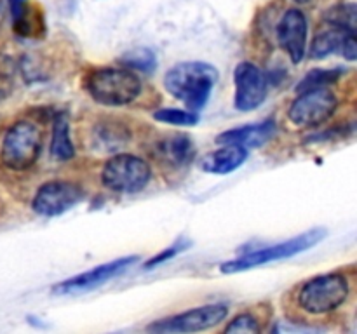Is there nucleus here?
<instances>
[{
	"mask_svg": "<svg viewBox=\"0 0 357 334\" xmlns=\"http://www.w3.org/2000/svg\"><path fill=\"white\" fill-rule=\"evenodd\" d=\"M296 3H307V2H310V0H295Z\"/></svg>",
	"mask_w": 357,
	"mask_h": 334,
	"instance_id": "a878e982",
	"label": "nucleus"
},
{
	"mask_svg": "<svg viewBox=\"0 0 357 334\" xmlns=\"http://www.w3.org/2000/svg\"><path fill=\"white\" fill-rule=\"evenodd\" d=\"M234 106L239 111H253L265 103L271 89V75L251 61H243L234 70Z\"/></svg>",
	"mask_w": 357,
	"mask_h": 334,
	"instance_id": "9d476101",
	"label": "nucleus"
},
{
	"mask_svg": "<svg viewBox=\"0 0 357 334\" xmlns=\"http://www.w3.org/2000/svg\"><path fill=\"white\" fill-rule=\"evenodd\" d=\"M153 120L162 122L169 125H197L201 117L195 111L187 110V108H159L153 111Z\"/></svg>",
	"mask_w": 357,
	"mask_h": 334,
	"instance_id": "5701e85b",
	"label": "nucleus"
},
{
	"mask_svg": "<svg viewBox=\"0 0 357 334\" xmlns=\"http://www.w3.org/2000/svg\"><path fill=\"white\" fill-rule=\"evenodd\" d=\"M331 54H340L347 61L357 59V38L356 31L342 30L331 26L316 35L310 45V56L314 59H324Z\"/></svg>",
	"mask_w": 357,
	"mask_h": 334,
	"instance_id": "ddd939ff",
	"label": "nucleus"
},
{
	"mask_svg": "<svg viewBox=\"0 0 357 334\" xmlns=\"http://www.w3.org/2000/svg\"><path fill=\"white\" fill-rule=\"evenodd\" d=\"M229 315V305L225 303H209L185 310L173 317L159 319L146 326L150 333H201L222 324Z\"/></svg>",
	"mask_w": 357,
	"mask_h": 334,
	"instance_id": "6e6552de",
	"label": "nucleus"
},
{
	"mask_svg": "<svg viewBox=\"0 0 357 334\" xmlns=\"http://www.w3.org/2000/svg\"><path fill=\"white\" fill-rule=\"evenodd\" d=\"M248 157H250V153L243 146L222 145V148L206 153L204 159L201 160V169L204 173L225 176V174L239 169L246 162Z\"/></svg>",
	"mask_w": 357,
	"mask_h": 334,
	"instance_id": "dca6fc26",
	"label": "nucleus"
},
{
	"mask_svg": "<svg viewBox=\"0 0 357 334\" xmlns=\"http://www.w3.org/2000/svg\"><path fill=\"white\" fill-rule=\"evenodd\" d=\"M152 180V167L135 153H114L101 169V183L107 190L121 195L139 193Z\"/></svg>",
	"mask_w": 357,
	"mask_h": 334,
	"instance_id": "423d86ee",
	"label": "nucleus"
},
{
	"mask_svg": "<svg viewBox=\"0 0 357 334\" xmlns=\"http://www.w3.org/2000/svg\"><path fill=\"white\" fill-rule=\"evenodd\" d=\"M49 152L56 160H72L75 157L72 136H70V117L66 111H56L52 117V134Z\"/></svg>",
	"mask_w": 357,
	"mask_h": 334,
	"instance_id": "a211bd4d",
	"label": "nucleus"
},
{
	"mask_svg": "<svg viewBox=\"0 0 357 334\" xmlns=\"http://www.w3.org/2000/svg\"><path fill=\"white\" fill-rule=\"evenodd\" d=\"M324 21L330 26L342 28V30L356 31V21H357V6L354 2H345L333 6L324 13Z\"/></svg>",
	"mask_w": 357,
	"mask_h": 334,
	"instance_id": "4be33fe9",
	"label": "nucleus"
},
{
	"mask_svg": "<svg viewBox=\"0 0 357 334\" xmlns=\"http://www.w3.org/2000/svg\"><path fill=\"white\" fill-rule=\"evenodd\" d=\"M119 63H121L122 66H126V68L132 70V72L153 73L157 68V56L152 49L136 47L124 52V54L119 58Z\"/></svg>",
	"mask_w": 357,
	"mask_h": 334,
	"instance_id": "aec40b11",
	"label": "nucleus"
},
{
	"mask_svg": "<svg viewBox=\"0 0 357 334\" xmlns=\"http://www.w3.org/2000/svg\"><path fill=\"white\" fill-rule=\"evenodd\" d=\"M261 331L260 320H258L257 315H253L251 312H243L239 315L234 317L229 324L225 326L223 333H251L258 334Z\"/></svg>",
	"mask_w": 357,
	"mask_h": 334,
	"instance_id": "b1692460",
	"label": "nucleus"
},
{
	"mask_svg": "<svg viewBox=\"0 0 357 334\" xmlns=\"http://www.w3.org/2000/svg\"><path fill=\"white\" fill-rule=\"evenodd\" d=\"M84 89L101 106L121 108L135 103L143 90L142 79L126 66H105L87 73Z\"/></svg>",
	"mask_w": 357,
	"mask_h": 334,
	"instance_id": "f03ea898",
	"label": "nucleus"
},
{
	"mask_svg": "<svg viewBox=\"0 0 357 334\" xmlns=\"http://www.w3.org/2000/svg\"><path fill=\"white\" fill-rule=\"evenodd\" d=\"M13 26L14 31L21 37H40L45 31L44 16L42 13H38L37 6L30 3L28 0L20 14L13 17Z\"/></svg>",
	"mask_w": 357,
	"mask_h": 334,
	"instance_id": "6ab92c4d",
	"label": "nucleus"
},
{
	"mask_svg": "<svg viewBox=\"0 0 357 334\" xmlns=\"http://www.w3.org/2000/svg\"><path fill=\"white\" fill-rule=\"evenodd\" d=\"M278 132V124L274 118H265L258 124L241 125V127L229 129L216 136V145H237L243 148H260L265 143L271 141Z\"/></svg>",
	"mask_w": 357,
	"mask_h": 334,
	"instance_id": "2eb2a0df",
	"label": "nucleus"
},
{
	"mask_svg": "<svg viewBox=\"0 0 357 334\" xmlns=\"http://www.w3.org/2000/svg\"><path fill=\"white\" fill-rule=\"evenodd\" d=\"M345 73V68H314L300 80L296 86V94L303 90L316 89V87H330L331 84H337Z\"/></svg>",
	"mask_w": 357,
	"mask_h": 334,
	"instance_id": "412c9836",
	"label": "nucleus"
},
{
	"mask_svg": "<svg viewBox=\"0 0 357 334\" xmlns=\"http://www.w3.org/2000/svg\"><path fill=\"white\" fill-rule=\"evenodd\" d=\"M42 152V132L30 120H17L2 136L0 162L6 169L23 173L37 164Z\"/></svg>",
	"mask_w": 357,
	"mask_h": 334,
	"instance_id": "39448f33",
	"label": "nucleus"
},
{
	"mask_svg": "<svg viewBox=\"0 0 357 334\" xmlns=\"http://www.w3.org/2000/svg\"><path fill=\"white\" fill-rule=\"evenodd\" d=\"M351 294V284L344 273L316 275L303 282L296 291V306L307 315L319 317L335 312L347 301Z\"/></svg>",
	"mask_w": 357,
	"mask_h": 334,
	"instance_id": "20e7f679",
	"label": "nucleus"
},
{
	"mask_svg": "<svg viewBox=\"0 0 357 334\" xmlns=\"http://www.w3.org/2000/svg\"><path fill=\"white\" fill-rule=\"evenodd\" d=\"M190 246H192L190 240L183 239V237H181V239H178L176 242L173 244V246H169L167 249L160 250V253H157L155 256L150 257V260L146 261L145 264H143V268H145V270H150V268H155V267H159V264H164L166 261L173 260L174 256H178L180 253L187 250Z\"/></svg>",
	"mask_w": 357,
	"mask_h": 334,
	"instance_id": "393cba45",
	"label": "nucleus"
},
{
	"mask_svg": "<svg viewBox=\"0 0 357 334\" xmlns=\"http://www.w3.org/2000/svg\"><path fill=\"white\" fill-rule=\"evenodd\" d=\"M195 153H197V148H195L194 141L190 136L183 134V132L164 136L153 148V157L157 159V162L173 170H180L190 166L195 159Z\"/></svg>",
	"mask_w": 357,
	"mask_h": 334,
	"instance_id": "4468645a",
	"label": "nucleus"
},
{
	"mask_svg": "<svg viewBox=\"0 0 357 334\" xmlns=\"http://www.w3.org/2000/svg\"><path fill=\"white\" fill-rule=\"evenodd\" d=\"M84 200V190L79 183L68 180H51L37 188L31 209L42 218H56Z\"/></svg>",
	"mask_w": 357,
	"mask_h": 334,
	"instance_id": "1a4fd4ad",
	"label": "nucleus"
},
{
	"mask_svg": "<svg viewBox=\"0 0 357 334\" xmlns=\"http://www.w3.org/2000/svg\"><path fill=\"white\" fill-rule=\"evenodd\" d=\"M326 235V228H321V226L310 228L307 230V232L300 233V235L284 240V242L274 244V246L258 247V249L248 250V253L241 254V256L234 257V260L223 261V263L220 264V271L225 275L241 273V271L253 270V268L264 267V264L274 263V261L288 260V257H293L296 256V254L312 249V247L317 246L321 240H324Z\"/></svg>",
	"mask_w": 357,
	"mask_h": 334,
	"instance_id": "7ed1b4c3",
	"label": "nucleus"
},
{
	"mask_svg": "<svg viewBox=\"0 0 357 334\" xmlns=\"http://www.w3.org/2000/svg\"><path fill=\"white\" fill-rule=\"evenodd\" d=\"M218 79V70L209 63L183 61L167 70L164 89L181 101L187 110L199 113L208 104Z\"/></svg>",
	"mask_w": 357,
	"mask_h": 334,
	"instance_id": "f257e3e1",
	"label": "nucleus"
},
{
	"mask_svg": "<svg viewBox=\"0 0 357 334\" xmlns=\"http://www.w3.org/2000/svg\"><path fill=\"white\" fill-rule=\"evenodd\" d=\"M338 108V97L330 87L303 90L288 108V120L298 129H314L326 124Z\"/></svg>",
	"mask_w": 357,
	"mask_h": 334,
	"instance_id": "0eeeda50",
	"label": "nucleus"
},
{
	"mask_svg": "<svg viewBox=\"0 0 357 334\" xmlns=\"http://www.w3.org/2000/svg\"><path fill=\"white\" fill-rule=\"evenodd\" d=\"M131 132L124 124L115 120H103L94 125L93 148L100 153H117L124 145H128Z\"/></svg>",
	"mask_w": 357,
	"mask_h": 334,
	"instance_id": "f3484780",
	"label": "nucleus"
},
{
	"mask_svg": "<svg viewBox=\"0 0 357 334\" xmlns=\"http://www.w3.org/2000/svg\"><path fill=\"white\" fill-rule=\"evenodd\" d=\"M139 261V256H124L117 257L114 261H108V263H101L98 267L91 268V270L82 271L79 275H73V277L66 278V280L58 282V284L52 285V294H82V292L93 291V289L100 287V285L107 284L112 278L119 277L124 271H128L132 264H136Z\"/></svg>",
	"mask_w": 357,
	"mask_h": 334,
	"instance_id": "9b49d317",
	"label": "nucleus"
},
{
	"mask_svg": "<svg viewBox=\"0 0 357 334\" xmlns=\"http://www.w3.org/2000/svg\"><path fill=\"white\" fill-rule=\"evenodd\" d=\"M307 37H309V24L305 14L300 9L286 10L275 28V38L279 47L288 54L293 65H300L305 58Z\"/></svg>",
	"mask_w": 357,
	"mask_h": 334,
	"instance_id": "f8f14e48",
	"label": "nucleus"
}]
</instances>
